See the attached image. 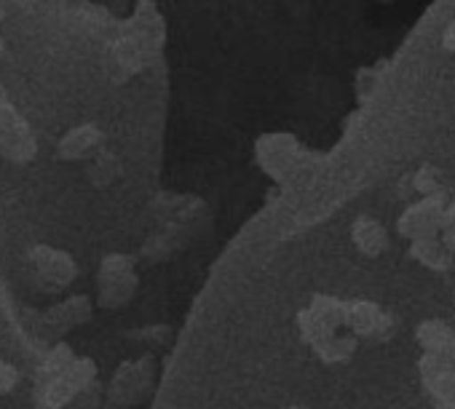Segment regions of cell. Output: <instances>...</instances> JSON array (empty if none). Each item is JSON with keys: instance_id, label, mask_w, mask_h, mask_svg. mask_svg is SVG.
I'll return each mask as SVG.
<instances>
[{"instance_id": "obj_3", "label": "cell", "mask_w": 455, "mask_h": 409, "mask_svg": "<svg viewBox=\"0 0 455 409\" xmlns=\"http://www.w3.org/2000/svg\"><path fill=\"white\" fill-rule=\"evenodd\" d=\"M343 326H348V332L356 340L364 337V340H372V342H388L394 337L396 321L378 303L354 300V303H346V324Z\"/></svg>"}, {"instance_id": "obj_11", "label": "cell", "mask_w": 455, "mask_h": 409, "mask_svg": "<svg viewBox=\"0 0 455 409\" xmlns=\"http://www.w3.org/2000/svg\"><path fill=\"white\" fill-rule=\"evenodd\" d=\"M89 313H92V305L84 297H73L70 303H62L60 308H54L49 313V324H57V329L65 332V326L70 329L73 324L89 319Z\"/></svg>"}, {"instance_id": "obj_7", "label": "cell", "mask_w": 455, "mask_h": 409, "mask_svg": "<svg viewBox=\"0 0 455 409\" xmlns=\"http://www.w3.org/2000/svg\"><path fill=\"white\" fill-rule=\"evenodd\" d=\"M407 255H410V260H415L420 268H426L431 273H450L455 265V252L447 247V241L442 236L412 241Z\"/></svg>"}, {"instance_id": "obj_10", "label": "cell", "mask_w": 455, "mask_h": 409, "mask_svg": "<svg viewBox=\"0 0 455 409\" xmlns=\"http://www.w3.org/2000/svg\"><path fill=\"white\" fill-rule=\"evenodd\" d=\"M356 345H359V340H356L351 332H346V334L335 332V334H330L327 340H322L319 345H314V350H316V356H319L324 364H346V361L354 358Z\"/></svg>"}, {"instance_id": "obj_16", "label": "cell", "mask_w": 455, "mask_h": 409, "mask_svg": "<svg viewBox=\"0 0 455 409\" xmlns=\"http://www.w3.org/2000/svg\"><path fill=\"white\" fill-rule=\"evenodd\" d=\"M444 43H447L450 49H455V28L450 30V35H447V41H444Z\"/></svg>"}, {"instance_id": "obj_1", "label": "cell", "mask_w": 455, "mask_h": 409, "mask_svg": "<svg viewBox=\"0 0 455 409\" xmlns=\"http://www.w3.org/2000/svg\"><path fill=\"white\" fill-rule=\"evenodd\" d=\"M444 220H447L444 195L418 198L396 217V233L410 244L420 239H434V236H442Z\"/></svg>"}, {"instance_id": "obj_6", "label": "cell", "mask_w": 455, "mask_h": 409, "mask_svg": "<svg viewBox=\"0 0 455 409\" xmlns=\"http://www.w3.org/2000/svg\"><path fill=\"white\" fill-rule=\"evenodd\" d=\"M105 145V134L94 126V123H84L70 129L60 145H57V155L62 161H92Z\"/></svg>"}, {"instance_id": "obj_8", "label": "cell", "mask_w": 455, "mask_h": 409, "mask_svg": "<svg viewBox=\"0 0 455 409\" xmlns=\"http://www.w3.org/2000/svg\"><path fill=\"white\" fill-rule=\"evenodd\" d=\"M415 342L428 356L450 358L455 353V329L442 319H426L415 326Z\"/></svg>"}, {"instance_id": "obj_4", "label": "cell", "mask_w": 455, "mask_h": 409, "mask_svg": "<svg viewBox=\"0 0 455 409\" xmlns=\"http://www.w3.org/2000/svg\"><path fill=\"white\" fill-rule=\"evenodd\" d=\"M137 287L134 263L124 255H110L100 271V303L105 308H118L132 300Z\"/></svg>"}, {"instance_id": "obj_14", "label": "cell", "mask_w": 455, "mask_h": 409, "mask_svg": "<svg viewBox=\"0 0 455 409\" xmlns=\"http://www.w3.org/2000/svg\"><path fill=\"white\" fill-rule=\"evenodd\" d=\"M442 239L447 241V247L455 252V223H444V228H442Z\"/></svg>"}, {"instance_id": "obj_2", "label": "cell", "mask_w": 455, "mask_h": 409, "mask_svg": "<svg viewBox=\"0 0 455 409\" xmlns=\"http://www.w3.org/2000/svg\"><path fill=\"white\" fill-rule=\"evenodd\" d=\"M346 324V303L330 295H316L311 305L298 316L303 340L314 348Z\"/></svg>"}, {"instance_id": "obj_5", "label": "cell", "mask_w": 455, "mask_h": 409, "mask_svg": "<svg viewBox=\"0 0 455 409\" xmlns=\"http://www.w3.org/2000/svg\"><path fill=\"white\" fill-rule=\"evenodd\" d=\"M30 265L49 287H68L78 276L76 260L68 252L54 249V247H36L30 252Z\"/></svg>"}, {"instance_id": "obj_9", "label": "cell", "mask_w": 455, "mask_h": 409, "mask_svg": "<svg viewBox=\"0 0 455 409\" xmlns=\"http://www.w3.org/2000/svg\"><path fill=\"white\" fill-rule=\"evenodd\" d=\"M351 241L356 247V252H362L364 257H380L388 252V231L383 223H378L375 217H356L351 225Z\"/></svg>"}, {"instance_id": "obj_13", "label": "cell", "mask_w": 455, "mask_h": 409, "mask_svg": "<svg viewBox=\"0 0 455 409\" xmlns=\"http://www.w3.org/2000/svg\"><path fill=\"white\" fill-rule=\"evenodd\" d=\"M17 382H20V369L12 361L0 358V396L12 393L17 388Z\"/></svg>"}, {"instance_id": "obj_12", "label": "cell", "mask_w": 455, "mask_h": 409, "mask_svg": "<svg viewBox=\"0 0 455 409\" xmlns=\"http://www.w3.org/2000/svg\"><path fill=\"white\" fill-rule=\"evenodd\" d=\"M410 187L412 193H418L420 198H431V195H444L442 193V177L431 163H423L412 177H410Z\"/></svg>"}, {"instance_id": "obj_15", "label": "cell", "mask_w": 455, "mask_h": 409, "mask_svg": "<svg viewBox=\"0 0 455 409\" xmlns=\"http://www.w3.org/2000/svg\"><path fill=\"white\" fill-rule=\"evenodd\" d=\"M444 223H455V198L447 203V220Z\"/></svg>"}]
</instances>
